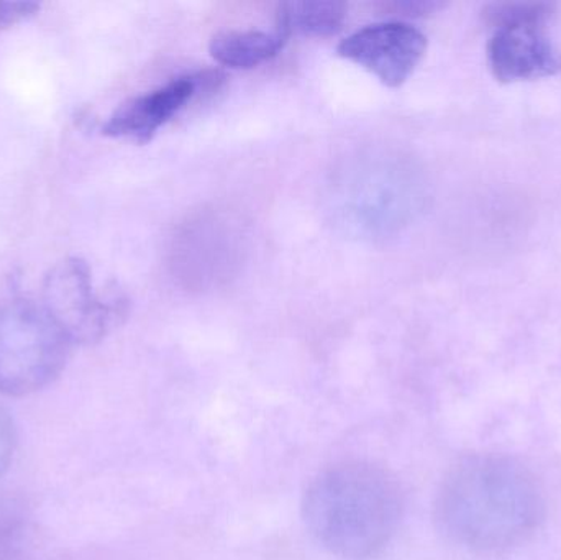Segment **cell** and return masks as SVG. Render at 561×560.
<instances>
[{
    "mask_svg": "<svg viewBox=\"0 0 561 560\" xmlns=\"http://www.w3.org/2000/svg\"><path fill=\"white\" fill-rule=\"evenodd\" d=\"M39 10L36 2H0V28H10Z\"/></svg>",
    "mask_w": 561,
    "mask_h": 560,
    "instance_id": "cell-13",
    "label": "cell"
},
{
    "mask_svg": "<svg viewBox=\"0 0 561 560\" xmlns=\"http://www.w3.org/2000/svg\"><path fill=\"white\" fill-rule=\"evenodd\" d=\"M427 52V36L405 22H382L352 33L336 46L342 58L365 68L388 88L404 84Z\"/></svg>",
    "mask_w": 561,
    "mask_h": 560,
    "instance_id": "cell-5",
    "label": "cell"
},
{
    "mask_svg": "<svg viewBox=\"0 0 561 560\" xmlns=\"http://www.w3.org/2000/svg\"><path fill=\"white\" fill-rule=\"evenodd\" d=\"M42 308L69 344L92 345L125 321L128 299L117 288L98 292L88 263L68 259L46 275Z\"/></svg>",
    "mask_w": 561,
    "mask_h": 560,
    "instance_id": "cell-4",
    "label": "cell"
},
{
    "mask_svg": "<svg viewBox=\"0 0 561 560\" xmlns=\"http://www.w3.org/2000/svg\"><path fill=\"white\" fill-rule=\"evenodd\" d=\"M348 7L333 0H304L279 3L276 28L287 38L293 35L327 38L342 32Z\"/></svg>",
    "mask_w": 561,
    "mask_h": 560,
    "instance_id": "cell-9",
    "label": "cell"
},
{
    "mask_svg": "<svg viewBox=\"0 0 561 560\" xmlns=\"http://www.w3.org/2000/svg\"><path fill=\"white\" fill-rule=\"evenodd\" d=\"M28 515L13 499L0 500V560H20L28 541Z\"/></svg>",
    "mask_w": 561,
    "mask_h": 560,
    "instance_id": "cell-10",
    "label": "cell"
},
{
    "mask_svg": "<svg viewBox=\"0 0 561 560\" xmlns=\"http://www.w3.org/2000/svg\"><path fill=\"white\" fill-rule=\"evenodd\" d=\"M16 449V427L9 411L0 407V477L9 470Z\"/></svg>",
    "mask_w": 561,
    "mask_h": 560,
    "instance_id": "cell-12",
    "label": "cell"
},
{
    "mask_svg": "<svg viewBox=\"0 0 561 560\" xmlns=\"http://www.w3.org/2000/svg\"><path fill=\"white\" fill-rule=\"evenodd\" d=\"M442 7H444L442 3L427 2V0H392L385 3L386 12L408 16L427 15V13L437 12Z\"/></svg>",
    "mask_w": 561,
    "mask_h": 560,
    "instance_id": "cell-14",
    "label": "cell"
},
{
    "mask_svg": "<svg viewBox=\"0 0 561 560\" xmlns=\"http://www.w3.org/2000/svg\"><path fill=\"white\" fill-rule=\"evenodd\" d=\"M69 348L45 309L0 302V393L22 398L45 390L65 370Z\"/></svg>",
    "mask_w": 561,
    "mask_h": 560,
    "instance_id": "cell-3",
    "label": "cell"
},
{
    "mask_svg": "<svg viewBox=\"0 0 561 560\" xmlns=\"http://www.w3.org/2000/svg\"><path fill=\"white\" fill-rule=\"evenodd\" d=\"M547 22L494 26L488 65L501 82L534 81L561 75V49L546 32Z\"/></svg>",
    "mask_w": 561,
    "mask_h": 560,
    "instance_id": "cell-6",
    "label": "cell"
},
{
    "mask_svg": "<svg viewBox=\"0 0 561 560\" xmlns=\"http://www.w3.org/2000/svg\"><path fill=\"white\" fill-rule=\"evenodd\" d=\"M404 493L385 467L348 460L322 470L307 487L302 519L330 555L366 560L388 548L404 516Z\"/></svg>",
    "mask_w": 561,
    "mask_h": 560,
    "instance_id": "cell-2",
    "label": "cell"
},
{
    "mask_svg": "<svg viewBox=\"0 0 561 560\" xmlns=\"http://www.w3.org/2000/svg\"><path fill=\"white\" fill-rule=\"evenodd\" d=\"M556 12V5L542 2H504L491 3L484 9V20L491 26L516 22H549Z\"/></svg>",
    "mask_w": 561,
    "mask_h": 560,
    "instance_id": "cell-11",
    "label": "cell"
},
{
    "mask_svg": "<svg viewBox=\"0 0 561 560\" xmlns=\"http://www.w3.org/2000/svg\"><path fill=\"white\" fill-rule=\"evenodd\" d=\"M287 36L275 32H220L210 39V56L230 69H252L278 55L286 45Z\"/></svg>",
    "mask_w": 561,
    "mask_h": 560,
    "instance_id": "cell-8",
    "label": "cell"
},
{
    "mask_svg": "<svg viewBox=\"0 0 561 560\" xmlns=\"http://www.w3.org/2000/svg\"><path fill=\"white\" fill-rule=\"evenodd\" d=\"M224 81L219 71L201 72L197 76H183L168 84L124 102L108 117L102 132L107 137L128 138L135 144H148L157 132L171 121L201 88H217Z\"/></svg>",
    "mask_w": 561,
    "mask_h": 560,
    "instance_id": "cell-7",
    "label": "cell"
},
{
    "mask_svg": "<svg viewBox=\"0 0 561 560\" xmlns=\"http://www.w3.org/2000/svg\"><path fill=\"white\" fill-rule=\"evenodd\" d=\"M438 528L455 545L503 552L529 541L546 519L536 477L513 457L478 454L451 467L435 500Z\"/></svg>",
    "mask_w": 561,
    "mask_h": 560,
    "instance_id": "cell-1",
    "label": "cell"
}]
</instances>
